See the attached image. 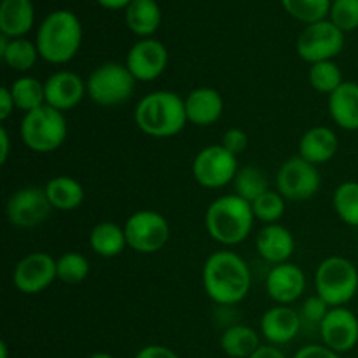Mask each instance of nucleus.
<instances>
[{"mask_svg": "<svg viewBox=\"0 0 358 358\" xmlns=\"http://www.w3.org/2000/svg\"><path fill=\"white\" fill-rule=\"evenodd\" d=\"M90 358H115V357H112L110 353H105V352H98V353H93V355H91Z\"/></svg>", "mask_w": 358, "mask_h": 358, "instance_id": "49530a36", "label": "nucleus"}, {"mask_svg": "<svg viewBox=\"0 0 358 358\" xmlns=\"http://www.w3.org/2000/svg\"><path fill=\"white\" fill-rule=\"evenodd\" d=\"M257 250L264 261L271 264H283L292 257L296 250V241L292 233L280 224H266L257 234Z\"/></svg>", "mask_w": 358, "mask_h": 358, "instance_id": "6ab92c4d", "label": "nucleus"}, {"mask_svg": "<svg viewBox=\"0 0 358 358\" xmlns=\"http://www.w3.org/2000/svg\"><path fill=\"white\" fill-rule=\"evenodd\" d=\"M135 80L128 66L122 63H103L87 77V96L101 107H114L131 98L135 91Z\"/></svg>", "mask_w": 358, "mask_h": 358, "instance_id": "0eeeda50", "label": "nucleus"}, {"mask_svg": "<svg viewBox=\"0 0 358 358\" xmlns=\"http://www.w3.org/2000/svg\"><path fill=\"white\" fill-rule=\"evenodd\" d=\"M322 343L336 353L352 352L358 343V318L348 308H331L320 324Z\"/></svg>", "mask_w": 358, "mask_h": 358, "instance_id": "4468645a", "label": "nucleus"}, {"mask_svg": "<svg viewBox=\"0 0 358 358\" xmlns=\"http://www.w3.org/2000/svg\"><path fill=\"white\" fill-rule=\"evenodd\" d=\"M255 219L266 224H276L285 213V198L278 191H266L252 203Z\"/></svg>", "mask_w": 358, "mask_h": 358, "instance_id": "f704fd0d", "label": "nucleus"}, {"mask_svg": "<svg viewBox=\"0 0 358 358\" xmlns=\"http://www.w3.org/2000/svg\"><path fill=\"white\" fill-rule=\"evenodd\" d=\"M126 24L135 35L149 38L161 24V10L156 0H133L126 7Z\"/></svg>", "mask_w": 358, "mask_h": 358, "instance_id": "393cba45", "label": "nucleus"}, {"mask_svg": "<svg viewBox=\"0 0 358 358\" xmlns=\"http://www.w3.org/2000/svg\"><path fill=\"white\" fill-rule=\"evenodd\" d=\"M254 220L252 203L238 194L217 198L205 213V226L208 234L217 243L226 247L243 243L250 236Z\"/></svg>", "mask_w": 358, "mask_h": 358, "instance_id": "7ed1b4c3", "label": "nucleus"}, {"mask_svg": "<svg viewBox=\"0 0 358 358\" xmlns=\"http://www.w3.org/2000/svg\"><path fill=\"white\" fill-rule=\"evenodd\" d=\"M327 313H329V304L325 303L322 297L313 296V297H308V299L304 301L299 315L303 322H308V324L318 325V327H320L322 320L327 317Z\"/></svg>", "mask_w": 358, "mask_h": 358, "instance_id": "e433bc0d", "label": "nucleus"}, {"mask_svg": "<svg viewBox=\"0 0 358 358\" xmlns=\"http://www.w3.org/2000/svg\"><path fill=\"white\" fill-rule=\"evenodd\" d=\"M14 108H16V105H14L10 90L9 87H2V90H0V119L6 121V119L13 114Z\"/></svg>", "mask_w": 358, "mask_h": 358, "instance_id": "a19ab883", "label": "nucleus"}, {"mask_svg": "<svg viewBox=\"0 0 358 358\" xmlns=\"http://www.w3.org/2000/svg\"><path fill=\"white\" fill-rule=\"evenodd\" d=\"M294 358H341V355L332 352V350L327 348L325 345H308L303 346L301 350H297Z\"/></svg>", "mask_w": 358, "mask_h": 358, "instance_id": "58836bf2", "label": "nucleus"}, {"mask_svg": "<svg viewBox=\"0 0 358 358\" xmlns=\"http://www.w3.org/2000/svg\"><path fill=\"white\" fill-rule=\"evenodd\" d=\"M9 133L7 129L0 128V163L6 164L7 163V157H9Z\"/></svg>", "mask_w": 358, "mask_h": 358, "instance_id": "37998d69", "label": "nucleus"}, {"mask_svg": "<svg viewBox=\"0 0 358 358\" xmlns=\"http://www.w3.org/2000/svg\"><path fill=\"white\" fill-rule=\"evenodd\" d=\"M331 21L343 31H353L358 28V0H334L331 6Z\"/></svg>", "mask_w": 358, "mask_h": 358, "instance_id": "c9c22d12", "label": "nucleus"}, {"mask_svg": "<svg viewBox=\"0 0 358 358\" xmlns=\"http://www.w3.org/2000/svg\"><path fill=\"white\" fill-rule=\"evenodd\" d=\"M220 145H222L226 150H229L233 156L238 157L241 152H245V150H247L248 136L243 129L231 128L224 133L222 143H220Z\"/></svg>", "mask_w": 358, "mask_h": 358, "instance_id": "4c0bfd02", "label": "nucleus"}, {"mask_svg": "<svg viewBox=\"0 0 358 358\" xmlns=\"http://www.w3.org/2000/svg\"><path fill=\"white\" fill-rule=\"evenodd\" d=\"M336 213L348 226L358 227V182H345L339 185L332 198Z\"/></svg>", "mask_w": 358, "mask_h": 358, "instance_id": "7c9ffc66", "label": "nucleus"}, {"mask_svg": "<svg viewBox=\"0 0 358 358\" xmlns=\"http://www.w3.org/2000/svg\"><path fill=\"white\" fill-rule=\"evenodd\" d=\"M45 105L59 112L70 110L83 101L87 93L86 83L77 73L62 70L49 77L44 83Z\"/></svg>", "mask_w": 358, "mask_h": 358, "instance_id": "f3484780", "label": "nucleus"}, {"mask_svg": "<svg viewBox=\"0 0 358 358\" xmlns=\"http://www.w3.org/2000/svg\"><path fill=\"white\" fill-rule=\"evenodd\" d=\"M90 247L101 257H115L128 247L124 227L114 222H100L91 229Z\"/></svg>", "mask_w": 358, "mask_h": 358, "instance_id": "bb28decb", "label": "nucleus"}, {"mask_svg": "<svg viewBox=\"0 0 358 358\" xmlns=\"http://www.w3.org/2000/svg\"><path fill=\"white\" fill-rule=\"evenodd\" d=\"M135 358H180L173 350L166 348V346L161 345H149L143 346L138 353H136Z\"/></svg>", "mask_w": 358, "mask_h": 358, "instance_id": "ea45409f", "label": "nucleus"}, {"mask_svg": "<svg viewBox=\"0 0 358 358\" xmlns=\"http://www.w3.org/2000/svg\"><path fill=\"white\" fill-rule=\"evenodd\" d=\"M282 6L287 13L303 23L311 24L324 21L331 13V0H282Z\"/></svg>", "mask_w": 358, "mask_h": 358, "instance_id": "2f4dec72", "label": "nucleus"}, {"mask_svg": "<svg viewBox=\"0 0 358 358\" xmlns=\"http://www.w3.org/2000/svg\"><path fill=\"white\" fill-rule=\"evenodd\" d=\"M297 55L308 63L329 62L345 48V34L331 20L308 24L297 38Z\"/></svg>", "mask_w": 358, "mask_h": 358, "instance_id": "1a4fd4ad", "label": "nucleus"}, {"mask_svg": "<svg viewBox=\"0 0 358 358\" xmlns=\"http://www.w3.org/2000/svg\"><path fill=\"white\" fill-rule=\"evenodd\" d=\"M308 79H310V84L318 93L324 94H332L345 83L341 70H339V66L332 59L313 63L310 69V73H308Z\"/></svg>", "mask_w": 358, "mask_h": 358, "instance_id": "473e14b6", "label": "nucleus"}, {"mask_svg": "<svg viewBox=\"0 0 358 358\" xmlns=\"http://www.w3.org/2000/svg\"><path fill=\"white\" fill-rule=\"evenodd\" d=\"M338 136L327 126H315L308 129L299 142V156L311 164L331 161L338 152Z\"/></svg>", "mask_w": 358, "mask_h": 358, "instance_id": "4be33fe9", "label": "nucleus"}, {"mask_svg": "<svg viewBox=\"0 0 358 358\" xmlns=\"http://www.w3.org/2000/svg\"><path fill=\"white\" fill-rule=\"evenodd\" d=\"M203 287L210 299L220 306H233L248 296L252 273L247 262L231 250L210 255L203 268Z\"/></svg>", "mask_w": 358, "mask_h": 358, "instance_id": "f257e3e1", "label": "nucleus"}, {"mask_svg": "<svg viewBox=\"0 0 358 358\" xmlns=\"http://www.w3.org/2000/svg\"><path fill=\"white\" fill-rule=\"evenodd\" d=\"M44 191L52 208L62 210V212L79 208L84 201V187L80 185V182L72 177H65V175L51 178L45 184Z\"/></svg>", "mask_w": 358, "mask_h": 358, "instance_id": "b1692460", "label": "nucleus"}, {"mask_svg": "<svg viewBox=\"0 0 358 358\" xmlns=\"http://www.w3.org/2000/svg\"><path fill=\"white\" fill-rule=\"evenodd\" d=\"M238 157L222 145H208L198 152L192 163L196 182L206 189H220L231 184L238 173Z\"/></svg>", "mask_w": 358, "mask_h": 358, "instance_id": "9b49d317", "label": "nucleus"}, {"mask_svg": "<svg viewBox=\"0 0 358 358\" xmlns=\"http://www.w3.org/2000/svg\"><path fill=\"white\" fill-rule=\"evenodd\" d=\"M90 273V262L79 252H66L56 261V275L58 280L69 285L84 282Z\"/></svg>", "mask_w": 358, "mask_h": 358, "instance_id": "72a5a7b5", "label": "nucleus"}, {"mask_svg": "<svg viewBox=\"0 0 358 358\" xmlns=\"http://www.w3.org/2000/svg\"><path fill=\"white\" fill-rule=\"evenodd\" d=\"M320 185L322 177L317 164H311L301 156L287 159L276 173L278 192L285 199H292V201H304V199L313 198Z\"/></svg>", "mask_w": 358, "mask_h": 358, "instance_id": "9d476101", "label": "nucleus"}, {"mask_svg": "<svg viewBox=\"0 0 358 358\" xmlns=\"http://www.w3.org/2000/svg\"><path fill=\"white\" fill-rule=\"evenodd\" d=\"M101 7L105 9H112V10H117V9H124L128 7L133 0H96Z\"/></svg>", "mask_w": 358, "mask_h": 358, "instance_id": "c03bdc74", "label": "nucleus"}, {"mask_svg": "<svg viewBox=\"0 0 358 358\" xmlns=\"http://www.w3.org/2000/svg\"><path fill=\"white\" fill-rule=\"evenodd\" d=\"M234 191L240 198L247 199L248 203H254L259 196L264 194L268 189V178L264 171L257 166H243L238 170L236 177L233 180Z\"/></svg>", "mask_w": 358, "mask_h": 358, "instance_id": "c85d7f7f", "label": "nucleus"}, {"mask_svg": "<svg viewBox=\"0 0 358 358\" xmlns=\"http://www.w3.org/2000/svg\"><path fill=\"white\" fill-rule=\"evenodd\" d=\"M80 42L83 27L79 17L70 10H55L38 27L35 44L42 59L55 65H63L77 55Z\"/></svg>", "mask_w": 358, "mask_h": 358, "instance_id": "20e7f679", "label": "nucleus"}, {"mask_svg": "<svg viewBox=\"0 0 358 358\" xmlns=\"http://www.w3.org/2000/svg\"><path fill=\"white\" fill-rule=\"evenodd\" d=\"M266 290L275 303L287 306L303 296L306 290V275L303 269L290 262L276 264L266 278Z\"/></svg>", "mask_w": 358, "mask_h": 358, "instance_id": "dca6fc26", "label": "nucleus"}, {"mask_svg": "<svg viewBox=\"0 0 358 358\" xmlns=\"http://www.w3.org/2000/svg\"><path fill=\"white\" fill-rule=\"evenodd\" d=\"M315 289L331 308L345 306L358 292V269L350 259H325L315 273Z\"/></svg>", "mask_w": 358, "mask_h": 358, "instance_id": "423d86ee", "label": "nucleus"}, {"mask_svg": "<svg viewBox=\"0 0 358 358\" xmlns=\"http://www.w3.org/2000/svg\"><path fill=\"white\" fill-rule=\"evenodd\" d=\"M51 210L52 206L49 203L48 194L41 187H23L13 192L6 206L9 222L16 227H23V229L44 222Z\"/></svg>", "mask_w": 358, "mask_h": 358, "instance_id": "f8f14e48", "label": "nucleus"}, {"mask_svg": "<svg viewBox=\"0 0 358 358\" xmlns=\"http://www.w3.org/2000/svg\"><path fill=\"white\" fill-rule=\"evenodd\" d=\"M10 94L16 108L23 110L24 114L35 110V108L45 105V90L44 84L38 79L30 76H23L10 84Z\"/></svg>", "mask_w": 358, "mask_h": 358, "instance_id": "cd10ccee", "label": "nucleus"}, {"mask_svg": "<svg viewBox=\"0 0 358 358\" xmlns=\"http://www.w3.org/2000/svg\"><path fill=\"white\" fill-rule=\"evenodd\" d=\"M35 10L31 0H2L0 31L10 38H21L31 30Z\"/></svg>", "mask_w": 358, "mask_h": 358, "instance_id": "5701e85b", "label": "nucleus"}, {"mask_svg": "<svg viewBox=\"0 0 358 358\" xmlns=\"http://www.w3.org/2000/svg\"><path fill=\"white\" fill-rule=\"evenodd\" d=\"M0 358H9V352H7L6 341L0 343Z\"/></svg>", "mask_w": 358, "mask_h": 358, "instance_id": "a18cd8bd", "label": "nucleus"}, {"mask_svg": "<svg viewBox=\"0 0 358 358\" xmlns=\"http://www.w3.org/2000/svg\"><path fill=\"white\" fill-rule=\"evenodd\" d=\"M37 44L27 41V38H13L7 45L6 52L2 55L3 63L16 72H28L35 65L38 58Z\"/></svg>", "mask_w": 358, "mask_h": 358, "instance_id": "c756f323", "label": "nucleus"}, {"mask_svg": "<svg viewBox=\"0 0 358 358\" xmlns=\"http://www.w3.org/2000/svg\"><path fill=\"white\" fill-rule=\"evenodd\" d=\"M128 247L138 254L159 252L170 240V226L161 213L152 210H140L133 213L124 224Z\"/></svg>", "mask_w": 358, "mask_h": 358, "instance_id": "6e6552de", "label": "nucleus"}, {"mask_svg": "<svg viewBox=\"0 0 358 358\" xmlns=\"http://www.w3.org/2000/svg\"><path fill=\"white\" fill-rule=\"evenodd\" d=\"M135 122L145 135L170 138L185 128V101L173 91H152L136 105Z\"/></svg>", "mask_w": 358, "mask_h": 358, "instance_id": "f03ea898", "label": "nucleus"}, {"mask_svg": "<svg viewBox=\"0 0 358 358\" xmlns=\"http://www.w3.org/2000/svg\"><path fill=\"white\" fill-rule=\"evenodd\" d=\"M248 358H287L285 355H283V352H280L276 346H261V348L257 350V352L254 353L252 357Z\"/></svg>", "mask_w": 358, "mask_h": 358, "instance_id": "79ce46f5", "label": "nucleus"}, {"mask_svg": "<svg viewBox=\"0 0 358 358\" xmlns=\"http://www.w3.org/2000/svg\"><path fill=\"white\" fill-rule=\"evenodd\" d=\"M56 278H58L56 261L44 252L28 254L27 257L21 259L14 268L13 275L14 287L28 296L45 290Z\"/></svg>", "mask_w": 358, "mask_h": 358, "instance_id": "ddd939ff", "label": "nucleus"}, {"mask_svg": "<svg viewBox=\"0 0 358 358\" xmlns=\"http://www.w3.org/2000/svg\"><path fill=\"white\" fill-rule=\"evenodd\" d=\"M69 126L63 112L42 105L24 114L20 126V135L24 145L34 152L48 154L62 147L65 142Z\"/></svg>", "mask_w": 358, "mask_h": 358, "instance_id": "39448f33", "label": "nucleus"}, {"mask_svg": "<svg viewBox=\"0 0 358 358\" xmlns=\"http://www.w3.org/2000/svg\"><path fill=\"white\" fill-rule=\"evenodd\" d=\"M303 327L301 315L290 306H273L262 315L261 318V334L266 341L273 346L287 345L294 341Z\"/></svg>", "mask_w": 358, "mask_h": 358, "instance_id": "a211bd4d", "label": "nucleus"}, {"mask_svg": "<svg viewBox=\"0 0 358 358\" xmlns=\"http://www.w3.org/2000/svg\"><path fill=\"white\" fill-rule=\"evenodd\" d=\"M187 121L196 126H212L224 112V100L213 87H198L185 96Z\"/></svg>", "mask_w": 358, "mask_h": 358, "instance_id": "aec40b11", "label": "nucleus"}, {"mask_svg": "<svg viewBox=\"0 0 358 358\" xmlns=\"http://www.w3.org/2000/svg\"><path fill=\"white\" fill-rule=\"evenodd\" d=\"M261 346L259 334L247 325H231L220 336V348L229 358H248Z\"/></svg>", "mask_w": 358, "mask_h": 358, "instance_id": "a878e982", "label": "nucleus"}, {"mask_svg": "<svg viewBox=\"0 0 358 358\" xmlns=\"http://www.w3.org/2000/svg\"><path fill=\"white\" fill-rule=\"evenodd\" d=\"M329 114L343 129H358V83L346 80L332 94H329Z\"/></svg>", "mask_w": 358, "mask_h": 358, "instance_id": "412c9836", "label": "nucleus"}, {"mask_svg": "<svg viewBox=\"0 0 358 358\" xmlns=\"http://www.w3.org/2000/svg\"><path fill=\"white\" fill-rule=\"evenodd\" d=\"M126 66L140 83L157 79L168 66V49L156 38H142L128 52Z\"/></svg>", "mask_w": 358, "mask_h": 358, "instance_id": "2eb2a0df", "label": "nucleus"}]
</instances>
